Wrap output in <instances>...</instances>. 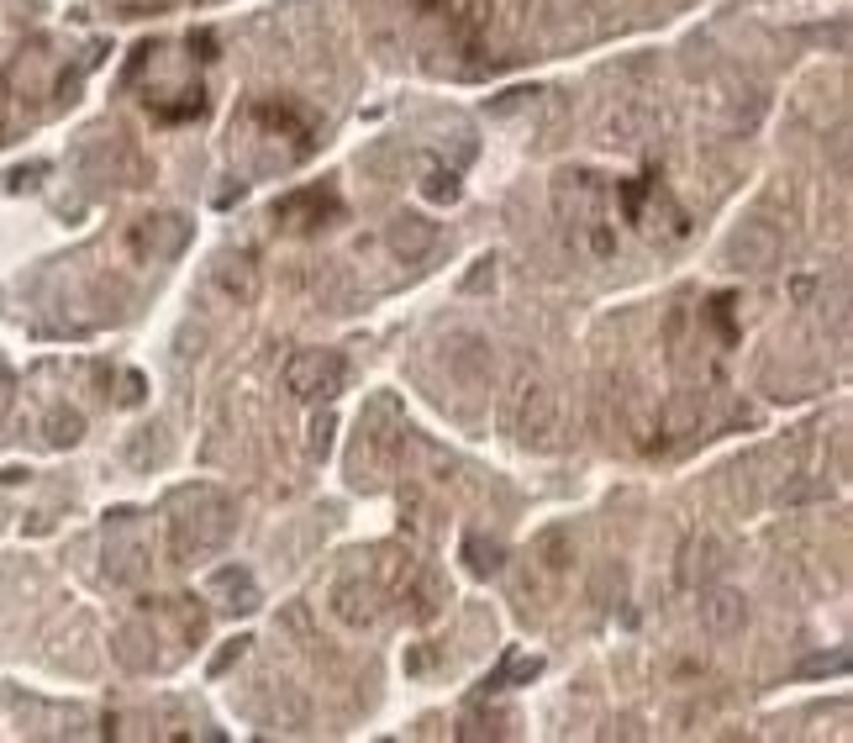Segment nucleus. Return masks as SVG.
Instances as JSON below:
<instances>
[{
	"label": "nucleus",
	"mask_w": 853,
	"mask_h": 743,
	"mask_svg": "<svg viewBox=\"0 0 853 743\" xmlns=\"http://www.w3.org/2000/svg\"><path fill=\"white\" fill-rule=\"evenodd\" d=\"M232 502L211 491V485H196V491H179L175 517H169V543H175V559H196V554H211L232 538Z\"/></svg>",
	"instance_id": "nucleus-1"
},
{
	"label": "nucleus",
	"mask_w": 853,
	"mask_h": 743,
	"mask_svg": "<svg viewBox=\"0 0 853 743\" xmlns=\"http://www.w3.org/2000/svg\"><path fill=\"white\" fill-rule=\"evenodd\" d=\"M500 423L512 433L516 443H548V433L558 427V402L554 390L537 380V375H522L512 385V396H506V412H500Z\"/></svg>",
	"instance_id": "nucleus-2"
},
{
	"label": "nucleus",
	"mask_w": 853,
	"mask_h": 743,
	"mask_svg": "<svg viewBox=\"0 0 853 743\" xmlns=\"http://www.w3.org/2000/svg\"><path fill=\"white\" fill-rule=\"evenodd\" d=\"M343 380H348V364L333 348H300V354L285 359V390L296 402H333Z\"/></svg>",
	"instance_id": "nucleus-3"
},
{
	"label": "nucleus",
	"mask_w": 853,
	"mask_h": 743,
	"mask_svg": "<svg viewBox=\"0 0 853 743\" xmlns=\"http://www.w3.org/2000/svg\"><path fill=\"white\" fill-rule=\"evenodd\" d=\"M748 623V596L733 591V585H712L706 596H701V627L712 633V638H733L743 633Z\"/></svg>",
	"instance_id": "nucleus-4"
},
{
	"label": "nucleus",
	"mask_w": 853,
	"mask_h": 743,
	"mask_svg": "<svg viewBox=\"0 0 853 743\" xmlns=\"http://www.w3.org/2000/svg\"><path fill=\"white\" fill-rule=\"evenodd\" d=\"M185 238H190L185 217H142L132 227V254L138 259H175L179 248H185Z\"/></svg>",
	"instance_id": "nucleus-5"
},
{
	"label": "nucleus",
	"mask_w": 853,
	"mask_h": 743,
	"mask_svg": "<svg viewBox=\"0 0 853 743\" xmlns=\"http://www.w3.org/2000/svg\"><path fill=\"white\" fill-rule=\"evenodd\" d=\"M211 285H217L232 306H254V296H258V264H254V254H221V259L211 264Z\"/></svg>",
	"instance_id": "nucleus-6"
},
{
	"label": "nucleus",
	"mask_w": 853,
	"mask_h": 743,
	"mask_svg": "<svg viewBox=\"0 0 853 743\" xmlns=\"http://www.w3.org/2000/svg\"><path fill=\"white\" fill-rule=\"evenodd\" d=\"M727 259H733V269H770L780 259V232L764 221H743V232L727 242Z\"/></svg>",
	"instance_id": "nucleus-7"
},
{
	"label": "nucleus",
	"mask_w": 853,
	"mask_h": 743,
	"mask_svg": "<svg viewBox=\"0 0 853 743\" xmlns=\"http://www.w3.org/2000/svg\"><path fill=\"white\" fill-rule=\"evenodd\" d=\"M385 242H390V254H396L400 264H417L433 254L437 242V221L417 217V211H400L396 221H390V232H385Z\"/></svg>",
	"instance_id": "nucleus-8"
},
{
	"label": "nucleus",
	"mask_w": 853,
	"mask_h": 743,
	"mask_svg": "<svg viewBox=\"0 0 853 743\" xmlns=\"http://www.w3.org/2000/svg\"><path fill=\"white\" fill-rule=\"evenodd\" d=\"M333 612H338L348 627H375L379 617H385L379 591L369 581H338V591H333Z\"/></svg>",
	"instance_id": "nucleus-9"
},
{
	"label": "nucleus",
	"mask_w": 853,
	"mask_h": 743,
	"mask_svg": "<svg viewBox=\"0 0 853 743\" xmlns=\"http://www.w3.org/2000/svg\"><path fill=\"white\" fill-rule=\"evenodd\" d=\"M327 211H338V196L333 190H321V185H311V190H290L285 201L275 206V221H285V227H317Z\"/></svg>",
	"instance_id": "nucleus-10"
},
{
	"label": "nucleus",
	"mask_w": 853,
	"mask_h": 743,
	"mask_svg": "<svg viewBox=\"0 0 853 743\" xmlns=\"http://www.w3.org/2000/svg\"><path fill=\"white\" fill-rule=\"evenodd\" d=\"M448 364H454V380L458 385H485V375H490V348L475 338V333H458L454 348H448Z\"/></svg>",
	"instance_id": "nucleus-11"
},
{
	"label": "nucleus",
	"mask_w": 853,
	"mask_h": 743,
	"mask_svg": "<svg viewBox=\"0 0 853 743\" xmlns=\"http://www.w3.org/2000/svg\"><path fill=\"white\" fill-rule=\"evenodd\" d=\"M211 596H221V606L227 612H254L258 606V585L248 569H238V564H221L217 575H211Z\"/></svg>",
	"instance_id": "nucleus-12"
},
{
	"label": "nucleus",
	"mask_w": 853,
	"mask_h": 743,
	"mask_svg": "<svg viewBox=\"0 0 853 743\" xmlns=\"http://www.w3.org/2000/svg\"><path fill=\"white\" fill-rule=\"evenodd\" d=\"M533 559L548 569V575H564L575 564V533L569 527H543L533 538Z\"/></svg>",
	"instance_id": "nucleus-13"
},
{
	"label": "nucleus",
	"mask_w": 853,
	"mask_h": 743,
	"mask_svg": "<svg viewBox=\"0 0 853 743\" xmlns=\"http://www.w3.org/2000/svg\"><path fill=\"white\" fill-rule=\"evenodd\" d=\"M695 427H701V396H695V390H680L675 402L664 406V423H658V433H669V438H691Z\"/></svg>",
	"instance_id": "nucleus-14"
},
{
	"label": "nucleus",
	"mask_w": 853,
	"mask_h": 743,
	"mask_svg": "<svg viewBox=\"0 0 853 743\" xmlns=\"http://www.w3.org/2000/svg\"><path fill=\"white\" fill-rule=\"evenodd\" d=\"M537 675H543V660H537V654H506V664H500L496 675L485 681V691H506V685L537 681Z\"/></svg>",
	"instance_id": "nucleus-15"
},
{
	"label": "nucleus",
	"mask_w": 853,
	"mask_h": 743,
	"mask_svg": "<svg viewBox=\"0 0 853 743\" xmlns=\"http://www.w3.org/2000/svg\"><path fill=\"white\" fill-rule=\"evenodd\" d=\"M42 433H48V443H53V448H75V443L85 438V417H80V412H69V406H59V412H48Z\"/></svg>",
	"instance_id": "nucleus-16"
},
{
	"label": "nucleus",
	"mask_w": 853,
	"mask_h": 743,
	"mask_svg": "<svg viewBox=\"0 0 853 743\" xmlns=\"http://www.w3.org/2000/svg\"><path fill=\"white\" fill-rule=\"evenodd\" d=\"M421 196L433 206H454L458 201V175L454 169H443L437 159H427V180H421Z\"/></svg>",
	"instance_id": "nucleus-17"
},
{
	"label": "nucleus",
	"mask_w": 853,
	"mask_h": 743,
	"mask_svg": "<svg viewBox=\"0 0 853 743\" xmlns=\"http://www.w3.org/2000/svg\"><path fill=\"white\" fill-rule=\"evenodd\" d=\"M142 643H148L142 627H121L111 648H117V660L127 664V670H148V664H153V648H142Z\"/></svg>",
	"instance_id": "nucleus-18"
},
{
	"label": "nucleus",
	"mask_w": 853,
	"mask_h": 743,
	"mask_svg": "<svg viewBox=\"0 0 853 743\" xmlns=\"http://www.w3.org/2000/svg\"><path fill=\"white\" fill-rule=\"evenodd\" d=\"M500 554H506V548H500L496 538H464V559H469V569H475V575H496L500 569Z\"/></svg>",
	"instance_id": "nucleus-19"
},
{
	"label": "nucleus",
	"mask_w": 853,
	"mask_h": 743,
	"mask_svg": "<svg viewBox=\"0 0 853 743\" xmlns=\"http://www.w3.org/2000/svg\"><path fill=\"white\" fill-rule=\"evenodd\" d=\"M648 132V111H637V106H622L612 117V142H643Z\"/></svg>",
	"instance_id": "nucleus-20"
},
{
	"label": "nucleus",
	"mask_w": 853,
	"mask_h": 743,
	"mask_svg": "<svg viewBox=\"0 0 853 743\" xmlns=\"http://www.w3.org/2000/svg\"><path fill=\"white\" fill-rule=\"evenodd\" d=\"M849 670V648H833V654H812L806 664H795V675L801 681H812V675H843Z\"/></svg>",
	"instance_id": "nucleus-21"
},
{
	"label": "nucleus",
	"mask_w": 853,
	"mask_h": 743,
	"mask_svg": "<svg viewBox=\"0 0 853 743\" xmlns=\"http://www.w3.org/2000/svg\"><path fill=\"white\" fill-rule=\"evenodd\" d=\"M533 101H537V90H527V85H516V90H506L500 101H490V117H516V111H527Z\"/></svg>",
	"instance_id": "nucleus-22"
},
{
	"label": "nucleus",
	"mask_w": 853,
	"mask_h": 743,
	"mask_svg": "<svg viewBox=\"0 0 853 743\" xmlns=\"http://www.w3.org/2000/svg\"><path fill=\"white\" fill-rule=\"evenodd\" d=\"M248 643H254V638H232V643H221V648H217V660H211V675H227V670H232V664H238L242 654H248Z\"/></svg>",
	"instance_id": "nucleus-23"
},
{
	"label": "nucleus",
	"mask_w": 853,
	"mask_h": 743,
	"mask_svg": "<svg viewBox=\"0 0 853 743\" xmlns=\"http://www.w3.org/2000/svg\"><path fill=\"white\" fill-rule=\"evenodd\" d=\"M827 496V481H801V485H791V491H780V502L785 506H795V502H822Z\"/></svg>",
	"instance_id": "nucleus-24"
},
{
	"label": "nucleus",
	"mask_w": 853,
	"mask_h": 743,
	"mask_svg": "<svg viewBox=\"0 0 853 743\" xmlns=\"http://www.w3.org/2000/svg\"><path fill=\"white\" fill-rule=\"evenodd\" d=\"M490 285H496V259H479L475 269L464 275V290H469V296H475V290H490Z\"/></svg>",
	"instance_id": "nucleus-25"
},
{
	"label": "nucleus",
	"mask_w": 853,
	"mask_h": 743,
	"mask_svg": "<svg viewBox=\"0 0 853 743\" xmlns=\"http://www.w3.org/2000/svg\"><path fill=\"white\" fill-rule=\"evenodd\" d=\"M333 412H321L317 423H311V454H327V448H333Z\"/></svg>",
	"instance_id": "nucleus-26"
},
{
	"label": "nucleus",
	"mask_w": 853,
	"mask_h": 743,
	"mask_svg": "<svg viewBox=\"0 0 853 743\" xmlns=\"http://www.w3.org/2000/svg\"><path fill=\"white\" fill-rule=\"evenodd\" d=\"M11 390H17V380H11V369H6V364H0V412H6V406H11Z\"/></svg>",
	"instance_id": "nucleus-27"
},
{
	"label": "nucleus",
	"mask_w": 853,
	"mask_h": 743,
	"mask_svg": "<svg viewBox=\"0 0 853 743\" xmlns=\"http://www.w3.org/2000/svg\"><path fill=\"white\" fill-rule=\"evenodd\" d=\"M38 175H42V164H32V169H17V175H11V185H17V190H27V185H38Z\"/></svg>",
	"instance_id": "nucleus-28"
},
{
	"label": "nucleus",
	"mask_w": 853,
	"mask_h": 743,
	"mask_svg": "<svg viewBox=\"0 0 853 743\" xmlns=\"http://www.w3.org/2000/svg\"><path fill=\"white\" fill-rule=\"evenodd\" d=\"M421 11H437V6H448V0H417Z\"/></svg>",
	"instance_id": "nucleus-29"
}]
</instances>
